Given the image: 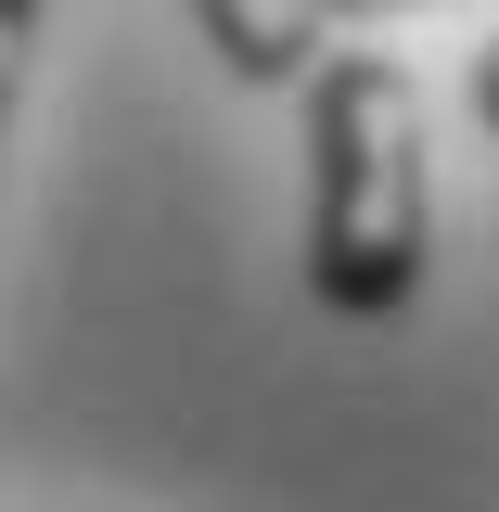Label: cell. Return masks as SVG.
Returning a JSON list of instances; mask_svg holds the SVG:
<instances>
[{"label": "cell", "instance_id": "cell-1", "mask_svg": "<svg viewBox=\"0 0 499 512\" xmlns=\"http://www.w3.org/2000/svg\"><path fill=\"white\" fill-rule=\"evenodd\" d=\"M436 256V180H423V103L384 52L320 64L308 90V295L346 320H397Z\"/></svg>", "mask_w": 499, "mask_h": 512}, {"label": "cell", "instance_id": "cell-2", "mask_svg": "<svg viewBox=\"0 0 499 512\" xmlns=\"http://www.w3.org/2000/svg\"><path fill=\"white\" fill-rule=\"evenodd\" d=\"M192 13H205V39H218V64L244 90H282L320 52V0H192Z\"/></svg>", "mask_w": 499, "mask_h": 512}, {"label": "cell", "instance_id": "cell-3", "mask_svg": "<svg viewBox=\"0 0 499 512\" xmlns=\"http://www.w3.org/2000/svg\"><path fill=\"white\" fill-rule=\"evenodd\" d=\"M26 39H39V0H0V141H13V90H26Z\"/></svg>", "mask_w": 499, "mask_h": 512}, {"label": "cell", "instance_id": "cell-4", "mask_svg": "<svg viewBox=\"0 0 499 512\" xmlns=\"http://www.w3.org/2000/svg\"><path fill=\"white\" fill-rule=\"evenodd\" d=\"M474 116L499 128V39H487V64H474Z\"/></svg>", "mask_w": 499, "mask_h": 512}, {"label": "cell", "instance_id": "cell-5", "mask_svg": "<svg viewBox=\"0 0 499 512\" xmlns=\"http://www.w3.org/2000/svg\"><path fill=\"white\" fill-rule=\"evenodd\" d=\"M320 13H410V0H320Z\"/></svg>", "mask_w": 499, "mask_h": 512}]
</instances>
